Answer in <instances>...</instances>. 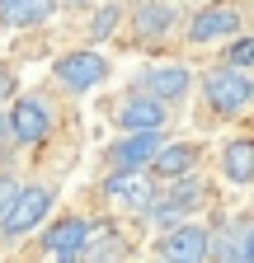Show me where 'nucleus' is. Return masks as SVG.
<instances>
[{"label": "nucleus", "mask_w": 254, "mask_h": 263, "mask_svg": "<svg viewBox=\"0 0 254 263\" xmlns=\"http://www.w3.org/2000/svg\"><path fill=\"white\" fill-rule=\"evenodd\" d=\"M71 108H66V94L38 85V89H19L10 99V146L19 155H33L38 160V174L47 164V151L57 146V137L66 132Z\"/></svg>", "instance_id": "f257e3e1"}, {"label": "nucleus", "mask_w": 254, "mask_h": 263, "mask_svg": "<svg viewBox=\"0 0 254 263\" xmlns=\"http://www.w3.org/2000/svg\"><path fill=\"white\" fill-rule=\"evenodd\" d=\"M249 113H254V71L216 61L198 76V85H193V127L216 132V127H231Z\"/></svg>", "instance_id": "f03ea898"}, {"label": "nucleus", "mask_w": 254, "mask_h": 263, "mask_svg": "<svg viewBox=\"0 0 254 263\" xmlns=\"http://www.w3.org/2000/svg\"><path fill=\"white\" fill-rule=\"evenodd\" d=\"M113 38L118 47L141 52V57L184 47V0H132Z\"/></svg>", "instance_id": "7ed1b4c3"}, {"label": "nucleus", "mask_w": 254, "mask_h": 263, "mask_svg": "<svg viewBox=\"0 0 254 263\" xmlns=\"http://www.w3.org/2000/svg\"><path fill=\"white\" fill-rule=\"evenodd\" d=\"M57 197H61V183L57 174H33V179H19L10 207L0 212V245H24L28 235H38V226L57 212Z\"/></svg>", "instance_id": "20e7f679"}, {"label": "nucleus", "mask_w": 254, "mask_h": 263, "mask_svg": "<svg viewBox=\"0 0 254 263\" xmlns=\"http://www.w3.org/2000/svg\"><path fill=\"white\" fill-rule=\"evenodd\" d=\"M155 197H160V179L151 170H108L94 183V207L89 212H104V216H122V221H141Z\"/></svg>", "instance_id": "39448f33"}, {"label": "nucleus", "mask_w": 254, "mask_h": 263, "mask_svg": "<svg viewBox=\"0 0 254 263\" xmlns=\"http://www.w3.org/2000/svg\"><path fill=\"white\" fill-rule=\"evenodd\" d=\"M113 80V57L99 47V43H80V47H66L52 66H47V85L61 89L66 99H85L94 89H104Z\"/></svg>", "instance_id": "423d86ee"}, {"label": "nucleus", "mask_w": 254, "mask_h": 263, "mask_svg": "<svg viewBox=\"0 0 254 263\" xmlns=\"http://www.w3.org/2000/svg\"><path fill=\"white\" fill-rule=\"evenodd\" d=\"M245 28H249V0H203V5L184 10V47L198 52L235 38Z\"/></svg>", "instance_id": "0eeeda50"}, {"label": "nucleus", "mask_w": 254, "mask_h": 263, "mask_svg": "<svg viewBox=\"0 0 254 263\" xmlns=\"http://www.w3.org/2000/svg\"><path fill=\"white\" fill-rule=\"evenodd\" d=\"M212 207H216V183L207 179V170H198V174H184V179L160 183V197H155V207H151L141 221H151L155 230H165V226H174V221L203 216V212H212Z\"/></svg>", "instance_id": "6e6552de"}, {"label": "nucleus", "mask_w": 254, "mask_h": 263, "mask_svg": "<svg viewBox=\"0 0 254 263\" xmlns=\"http://www.w3.org/2000/svg\"><path fill=\"white\" fill-rule=\"evenodd\" d=\"M104 118L113 132H170L174 127V108L146 89H132V85L104 99Z\"/></svg>", "instance_id": "1a4fd4ad"}, {"label": "nucleus", "mask_w": 254, "mask_h": 263, "mask_svg": "<svg viewBox=\"0 0 254 263\" xmlns=\"http://www.w3.org/2000/svg\"><path fill=\"white\" fill-rule=\"evenodd\" d=\"M94 230V212L80 207H57L43 226H38V240H33V258L38 263H57V258H71Z\"/></svg>", "instance_id": "9d476101"}, {"label": "nucleus", "mask_w": 254, "mask_h": 263, "mask_svg": "<svg viewBox=\"0 0 254 263\" xmlns=\"http://www.w3.org/2000/svg\"><path fill=\"white\" fill-rule=\"evenodd\" d=\"M151 254L165 258V263H212V221L188 216V221H174L165 230H155Z\"/></svg>", "instance_id": "9b49d317"}, {"label": "nucleus", "mask_w": 254, "mask_h": 263, "mask_svg": "<svg viewBox=\"0 0 254 263\" xmlns=\"http://www.w3.org/2000/svg\"><path fill=\"white\" fill-rule=\"evenodd\" d=\"M132 254H137V240H132V230H127V221L94 212L89 240L71 258H57V263H132Z\"/></svg>", "instance_id": "f8f14e48"}, {"label": "nucleus", "mask_w": 254, "mask_h": 263, "mask_svg": "<svg viewBox=\"0 0 254 263\" xmlns=\"http://www.w3.org/2000/svg\"><path fill=\"white\" fill-rule=\"evenodd\" d=\"M193 85H198V76H193V66L188 61H151L146 71L132 80V89H146V94H155L160 104H170L174 113L193 99Z\"/></svg>", "instance_id": "ddd939ff"}, {"label": "nucleus", "mask_w": 254, "mask_h": 263, "mask_svg": "<svg viewBox=\"0 0 254 263\" xmlns=\"http://www.w3.org/2000/svg\"><path fill=\"white\" fill-rule=\"evenodd\" d=\"M170 132H118V137L99 151V174L108 170H151V160L160 155Z\"/></svg>", "instance_id": "4468645a"}, {"label": "nucleus", "mask_w": 254, "mask_h": 263, "mask_svg": "<svg viewBox=\"0 0 254 263\" xmlns=\"http://www.w3.org/2000/svg\"><path fill=\"white\" fill-rule=\"evenodd\" d=\"M212 263H254V212L212 221Z\"/></svg>", "instance_id": "2eb2a0df"}, {"label": "nucleus", "mask_w": 254, "mask_h": 263, "mask_svg": "<svg viewBox=\"0 0 254 263\" xmlns=\"http://www.w3.org/2000/svg\"><path fill=\"white\" fill-rule=\"evenodd\" d=\"M207 170V141L203 137H170L160 146V155L151 160V174L170 183V179H184V174H198Z\"/></svg>", "instance_id": "dca6fc26"}, {"label": "nucleus", "mask_w": 254, "mask_h": 263, "mask_svg": "<svg viewBox=\"0 0 254 263\" xmlns=\"http://www.w3.org/2000/svg\"><path fill=\"white\" fill-rule=\"evenodd\" d=\"M216 179L231 188H254V132H240V137H226L212 155Z\"/></svg>", "instance_id": "f3484780"}, {"label": "nucleus", "mask_w": 254, "mask_h": 263, "mask_svg": "<svg viewBox=\"0 0 254 263\" xmlns=\"http://www.w3.org/2000/svg\"><path fill=\"white\" fill-rule=\"evenodd\" d=\"M61 14V0H0V33H33Z\"/></svg>", "instance_id": "a211bd4d"}, {"label": "nucleus", "mask_w": 254, "mask_h": 263, "mask_svg": "<svg viewBox=\"0 0 254 263\" xmlns=\"http://www.w3.org/2000/svg\"><path fill=\"white\" fill-rule=\"evenodd\" d=\"M122 14H127V5H122V0H104V5L94 10V19L80 28V38H85V43H104V38H113V33H118V24H122Z\"/></svg>", "instance_id": "6ab92c4d"}, {"label": "nucleus", "mask_w": 254, "mask_h": 263, "mask_svg": "<svg viewBox=\"0 0 254 263\" xmlns=\"http://www.w3.org/2000/svg\"><path fill=\"white\" fill-rule=\"evenodd\" d=\"M216 61L240 66V71H254V28H245V33H235V38H226V43H221V52H216Z\"/></svg>", "instance_id": "aec40b11"}, {"label": "nucleus", "mask_w": 254, "mask_h": 263, "mask_svg": "<svg viewBox=\"0 0 254 263\" xmlns=\"http://www.w3.org/2000/svg\"><path fill=\"white\" fill-rule=\"evenodd\" d=\"M14 94H19V66L0 57V108H10Z\"/></svg>", "instance_id": "412c9836"}, {"label": "nucleus", "mask_w": 254, "mask_h": 263, "mask_svg": "<svg viewBox=\"0 0 254 263\" xmlns=\"http://www.w3.org/2000/svg\"><path fill=\"white\" fill-rule=\"evenodd\" d=\"M19 188V174H14V164H0V212L10 207V197Z\"/></svg>", "instance_id": "4be33fe9"}, {"label": "nucleus", "mask_w": 254, "mask_h": 263, "mask_svg": "<svg viewBox=\"0 0 254 263\" xmlns=\"http://www.w3.org/2000/svg\"><path fill=\"white\" fill-rule=\"evenodd\" d=\"M85 5H94V0H61V10H85Z\"/></svg>", "instance_id": "5701e85b"}, {"label": "nucleus", "mask_w": 254, "mask_h": 263, "mask_svg": "<svg viewBox=\"0 0 254 263\" xmlns=\"http://www.w3.org/2000/svg\"><path fill=\"white\" fill-rule=\"evenodd\" d=\"M146 263H165V258H155V254H151V258H146Z\"/></svg>", "instance_id": "b1692460"}, {"label": "nucleus", "mask_w": 254, "mask_h": 263, "mask_svg": "<svg viewBox=\"0 0 254 263\" xmlns=\"http://www.w3.org/2000/svg\"><path fill=\"white\" fill-rule=\"evenodd\" d=\"M184 5H203V0H184Z\"/></svg>", "instance_id": "393cba45"}]
</instances>
